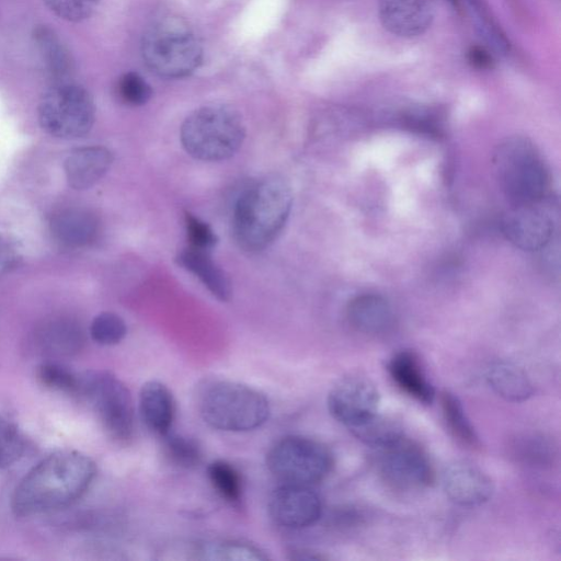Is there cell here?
<instances>
[{
    "label": "cell",
    "instance_id": "1",
    "mask_svg": "<svg viewBox=\"0 0 561 561\" xmlns=\"http://www.w3.org/2000/svg\"><path fill=\"white\" fill-rule=\"evenodd\" d=\"M96 473L94 461L77 450H58L34 466L16 485L11 507L26 517L65 508L90 488Z\"/></svg>",
    "mask_w": 561,
    "mask_h": 561
},
{
    "label": "cell",
    "instance_id": "2",
    "mask_svg": "<svg viewBox=\"0 0 561 561\" xmlns=\"http://www.w3.org/2000/svg\"><path fill=\"white\" fill-rule=\"evenodd\" d=\"M291 190L278 175H268L248 187L233 211V234L240 248L257 252L283 230L291 208Z\"/></svg>",
    "mask_w": 561,
    "mask_h": 561
},
{
    "label": "cell",
    "instance_id": "3",
    "mask_svg": "<svg viewBox=\"0 0 561 561\" xmlns=\"http://www.w3.org/2000/svg\"><path fill=\"white\" fill-rule=\"evenodd\" d=\"M198 411L204 422L225 432H249L261 427L270 417L268 399L247 385L210 381L198 396Z\"/></svg>",
    "mask_w": 561,
    "mask_h": 561
},
{
    "label": "cell",
    "instance_id": "4",
    "mask_svg": "<svg viewBox=\"0 0 561 561\" xmlns=\"http://www.w3.org/2000/svg\"><path fill=\"white\" fill-rule=\"evenodd\" d=\"M140 51L146 66L165 79H181L196 71L203 60V47L186 22L165 16L145 31Z\"/></svg>",
    "mask_w": 561,
    "mask_h": 561
},
{
    "label": "cell",
    "instance_id": "5",
    "mask_svg": "<svg viewBox=\"0 0 561 561\" xmlns=\"http://www.w3.org/2000/svg\"><path fill=\"white\" fill-rule=\"evenodd\" d=\"M186 152L202 161H220L233 156L245 137L240 113L225 104L205 105L193 111L181 126Z\"/></svg>",
    "mask_w": 561,
    "mask_h": 561
},
{
    "label": "cell",
    "instance_id": "6",
    "mask_svg": "<svg viewBox=\"0 0 561 561\" xmlns=\"http://www.w3.org/2000/svg\"><path fill=\"white\" fill-rule=\"evenodd\" d=\"M493 164L511 206L536 203L546 197L548 169L529 139L520 136L506 138L496 148Z\"/></svg>",
    "mask_w": 561,
    "mask_h": 561
},
{
    "label": "cell",
    "instance_id": "7",
    "mask_svg": "<svg viewBox=\"0 0 561 561\" xmlns=\"http://www.w3.org/2000/svg\"><path fill=\"white\" fill-rule=\"evenodd\" d=\"M77 396L90 403L110 437L125 442L133 436V398L126 385L115 375L105 370H91L79 375Z\"/></svg>",
    "mask_w": 561,
    "mask_h": 561
},
{
    "label": "cell",
    "instance_id": "8",
    "mask_svg": "<svg viewBox=\"0 0 561 561\" xmlns=\"http://www.w3.org/2000/svg\"><path fill=\"white\" fill-rule=\"evenodd\" d=\"M270 472L282 483L313 485L333 467V456L322 443L298 435L277 440L266 455Z\"/></svg>",
    "mask_w": 561,
    "mask_h": 561
},
{
    "label": "cell",
    "instance_id": "9",
    "mask_svg": "<svg viewBox=\"0 0 561 561\" xmlns=\"http://www.w3.org/2000/svg\"><path fill=\"white\" fill-rule=\"evenodd\" d=\"M95 118V107L89 92L69 82H57L42 96L38 121L49 135L75 139L90 131Z\"/></svg>",
    "mask_w": 561,
    "mask_h": 561
},
{
    "label": "cell",
    "instance_id": "10",
    "mask_svg": "<svg viewBox=\"0 0 561 561\" xmlns=\"http://www.w3.org/2000/svg\"><path fill=\"white\" fill-rule=\"evenodd\" d=\"M379 471L388 485L398 491H422L435 481V470L427 453L404 436L380 449Z\"/></svg>",
    "mask_w": 561,
    "mask_h": 561
},
{
    "label": "cell",
    "instance_id": "11",
    "mask_svg": "<svg viewBox=\"0 0 561 561\" xmlns=\"http://www.w3.org/2000/svg\"><path fill=\"white\" fill-rule=\"evenodd\" d=\"M380 396L367 377L350 375L341 378L328 394V409L333 419L348 430L378 412Z\"/></svg>",
    "mask_w": 561,
    "mask_h": 561
},
{
    "label": "cell",
    "instance_id": "12",
    "mask_svg": "<svg viewBox=\"0 0 561 561\" xmlns=\"http://www.w3.org/2000/svg\"><path fill=\"white\" fill-rule=\"evenodd\" d=\"M542 202L512 205L503 217V233L524 251H540L553 239L552 214Z\"/></svg>",
    "mask_w": 561,
    "mask_h": 561
},
{
    "label": "cell",
    "instance_id": "13",
    "mask_svg": "<svg viewBox=\"0 0 561 561\" xmlns=\"http://www.w3.org/2000/svg\"><path fill=\"white\" fill-rule=\"evenodd\" d=\"M273 520L287 529H302L318 522L322 501L311 485L280 483L268 500Z\"/></svg>",
    "mask_w": 561,
    "mask_h": 561
},
{
    "label": "cell",
    "instance_id": "14",
    "mask_svg": "<svg viewBox=\"0 0 561 561\" xmlns=\"http://www.w3.org/2000/svg\"><path fill=\"white\" fill-rule=\"evenodd\" d=\"M81 324L69 317H54L39 323L30 336L31 350L48 359L78 354L84 345Z\"/></svg>",
    "mask_w": 561,
    "mask_h": 561
},
{
    "label": "cell",
    "instance_id": "15",
    "mask_svg": "<svg viewBox=\"0 0 561 561\" xmlns=\"http://www.w3.org/2000/svg\"><path fill=\"white\" fill-rule=\"evenodd\" d=\"M442 485L446 496L457 505L472 507L488 502L494 491L491 478L477 466L456 461L445 468Z\"/></svg>",
    "mask_w": 561,
    "mask_h": 561
},
{
    "label": "cell",
    "instance_id": "16",
    "mask_svg": "<svg viewBox=\"0 0 561 561\" xmlns=\"http://www.w3.org/2000/svg\"><path fill=\"white\" fill-rule=\"evenodd\" d=\"M433 0H379L382 26L400 37H415L427 31L434 20Z\"/></svg>",
    "mask_w": 561,
    "mask_h": 561
},
{
    "label": "cell",
    "instance_id": "17",
    "mask_svg": "<svg viewBox=\"0 0 561 561\" xmlns=\"http://www.w3.org/2000/svg\"><path fill=\"white\" fill-rule=\"evenodd\" d=\"M346 318L357 332L369 336L389 333L394 324V316L388 301L375 294L354 297L347 305Z\"/></svg>",
    "mask_w": 561,
    "mask_h": 561
},
{
    "label": "cell",
    "instance_id": "18",
    "mask_svg": "<svg viewBox=\"0 0 561 561\" xmlns=\"http://www.w3.org/2000/svg\"><path fill=\"white\" fill-rule=\"evenodd\" d=\"M54 239L66 248H82L91 244L99 233V220L93 213L80 207L56 211L49 221Z\"/></svg>",
    "mask_w": 561,
    "mask_h": 561
},
{
    "label": "cell",
    "instance_id": "19",
    "mask_svg": "<svg viewBox=\"0 0 561 561\" xmlns=\"http://www.w3.org/2000/svg\"><path fill=\"white\" fill-rule=\"evenodd\" d=\"M112 152L102 146L77 148L65 160V173L70 186L85 190L93 186L108 171Z\"/></svg>",
    "mask_w": 561,
    "mask_h": 561
},
{
    "label": "cell",
    "instance_id": "20",
    "mask_svg": "<svg viewBox=\"0 0 561 561\" xmlns=\"http://www.w3.org/2000/svg\"><path fill=\"white\" fill-rule=\"evenodd\" d=\"M387 370L393 382L409 397L423 404L434 401L435 389L414 352L404 350L396 353L389 359Z\"/></svg>",
    "mask_w": 561,
    "mask_h": 561
},
{
    "label": "cell",
    "instance_id": "21",
    "mask_svg": "<svg viewBox=\"0 0 561 561\" xmlns=\"http://www.w3.org/2000/svg\"><path fill=\"white\" fill-rule=\"evenodd\" d=\"M139 414L146 426L159 436L171 431L175 402L170 389L158 380L145 382L139 392Z\"/></svg>",
    "mask_w": 561,
    "mask_h": 561
},
{
    "label": "cell",
    "instance_id": "22",
    "mask_svg": "<svg viewBox=\"0 0 561 561\" xmlns=\"http://www.w3.org/2000/svg\"><path fill=\"white\" fill-rule=\"evenodd\" d=\"M175 260L180 266L194 274L218 300H230L231 283L209 251L188 247Z\"/></svg>",
    "mask_w": 561,
    "mask_h": 561
},
{
    "label": "cell",
    "instance_id": "23",
    "mask_svg": "<svg viewBox=\"0 0 561 561\" xmlns=\"http://www.w3.org/2000/svg\"><path fill=\"white\" fill-rule=\"evenodd\" d=\"M492 390L506 401L523 402L534 394V387L526 373L510 362H495L485 371Z\"/></svg>",
    "mask_w": 561,
    "mask_h": 561
},
{
    "label": "cell",
    "instance_id": "24",
    "mask_svg": "<svg viewBox=\"0 0 561 561\" xmlns=\"http://www.w3.org/2000/svg\"><path fill=\"white\" fill-rule=\"evenodd\" d=\"M190 558L210 561H265L268 557L260 548L231 539L203 540L190 549Z\"/></svg>",
    "mask_w": 561,
    "mask_h": 561
},
{
    "label": "cell",
    "instance_id": "25",
    "mask_svg": "<svg viewBox=\"0 0 561 561\" xmlns=\"http://www.w3.org/2000/svg\"><path fill=\"white\" fill-rule=\"evenodd\" d=\"M348 431L365 445L378 449L389 447L404 436L399 421L378 412Z\"/></svg>",
    "mask_w": 561,
    "mask_h": 561
},
{
    "label": "cell",
    "instance_id": "26",
    "mask_svg": "<svg viewBox=\"0 0 561 561\" xmlns=\"http://www.w3.org/2000/svg\"><path fill=\"white\" fill-rule=\"evenodd\" d=\"M440 404L444 420L451 435L468 447L479 448V436L459 398L449 391H445L440 397Z\"/></svg>",
    "mask_w": 561,
    "mask_h": 561
},
{
    "label": "cell",
    "instance_id": "27",
    "mask_svg": "<svg viewBox=\"0 0 561 561\" xmlns=\"http://www.w3.org/2000/svg\"><path fill=\"white\" fill-rule=\"evenodd\" d=\"M463 1L474 20L480 36L499 54L505 55L511 49V42L506 34L493 18L485 0H459Z\"/></svg>",
    "mask_w": 561,
    "mask_h": 561
},
{
    "label": "cell",
    "instance_id": "28",
    "mask_svg": "<svg viewBox=\"0 0 561 561\" xmlns=\"http://www.w3.org/2000/svg\"><path fill=\"white\" fill-rule=\"evenodd\" d=\"M35 41L46 64L49 75L57 82L62 79L70 69V60L65 47L58 37L47 27H39L35 32ZM56 82V83H57Z\"/></svg>",
    "mask_w": 561,
    "mask_h": 561
},
{
    "label": "cell",
    "instance_id": "29",
    "mask_svg": "<svg viewBox=\"0 0 561 561\" xmlns=\"http://www.w3.org/2000/svg\"><path fill=\"white\" fill-rule=\"evenodd\" d=\"M208 479L216 492L231 505L242 500V481L237 469L225 460H215L207 468Z\"/></svg>",
    "mask_w": 561,
    "mask_h": 561
},
{
    "label": "cell",
    "instance_id": "30",
    "mask_svg": "<svg viewBox=\"0 0 561 561\" xmlns=\"http://www.w3.org/2000/svg\"><path fill=\"white\" fill-rule=\"evenodd\" d=\"M161 437L165 454L173 463L185 469H192L199 465L202 449L195 439L171 431Z\"/></svg>",
    "mask_w": 561,
    "mask_h": 561
},
{
    "label": "cell",
    "instance_id": "31",
    "mask_svg": "<svg viewBox=\"0 0 561 561\" xmlns=\"http://www.w3.org/2000/svg\"><path fill=\"white\" fill-rule=\"evenodd\" d=\"M36 375L41 383L49 389L71 394L78 393L79 375L54 359L41 363Z\"/></svg>",
    "mask_w": 561,
    "mask_h": 561
},
{
    "label": "cell",
    "instance_id": "32",
    "mask_svg": "<svg viewBox=\"0 0 561 561\" xmlns=\"http://www.w3.org/2000/svg\"><path fill=\"white\" fill-rule=\"evenodd\" d=\"M26 449L22 432L10 420L0 416V469L19 461Z\"/></svg>",
    "mask_w": 561,
    "mask_h": 561
},
{
    "label": "cell",
    "instance_id": "33",
    "mask_svg": "<svg viewBox=\"0 0 561 561\" xmlns=\"http://www.w3.org/2000/svg\"><path fill=\"white\" fill-rule=\"evenodd\" d=\"M125 321L116 313L102 312L91 322L90 335L94 342L101 345L118 344L126 335Z\"/></svg>",
    "mask_w": 561,
    "mask_h": 561
},
{
    "label": "cell",
    "instance_id": "34",
    "mask_svg": "<svg viewBox=\"0 0 561 561\" xmlns=\"http://www.w3.org/2000/svg\"><path fill=\"white\" fill-rule=\"evenodd\" d=\"M116 90L119 99L133 106L146 104L152 95L149 83L139 73L133 71L119 77Z\"/></svg>",
    "mask_w": 561,
    "mask_h": 561
},
{
    "label": "cell",
    "instance_id": "35",
    "mask_svg": "<svg viewBox=\"0 0 561 561\" xmlns=\"http://www.w3.org/2000/svg\"><path fill=\"white\" fill-rule=\"evenodd\" d=\"M47 8L60 19L79 22L89 18L100 0H43Z\"/></svg>",
    "mask_w": 561,
    "mask_h": 561
},
{
    "label": "cell",
    "instance_id": "36",
    "mask_svg": "<svg viewBox=\"0 0 561 561\" xmlns=\"http://www.w3.org/2000/svg\"><path fill=\"white\" fill-rule=\"evenodd\" d=\"M185 227L190 247L210 251L216 245L218 238L210 226L187 211L185 213Z\"/></svg>",
    "mask_w": 561,
    "mask_h": 561
},
{
    "label": "cell",
    "instance_id": "37",
    "mask_svg": "<svg viewBox=\"0 0 561 561\" xmlns=\"http://www.w3.org/2000/svg\"><path fill=\"white\" fill-rule=\"evenodd\" d=\"M551 444L543 439V437H524L520 444L516 447L519 449L518 455L523 459L531 462L545 463L551 458Z\"/></svg>",
    "mask_w": 561,
    "mask_h": 561
},
{
    "label": "cell",
    "instance_id": "38",
    "mask_svg": "<svg viewBox=\"0 0 561 561\" xmlns=\"http://www.w3.org/2000/svg\"><path fill=\"white\" fill-rule=\"evenodd\" d=\"M21 260L18 242L5 234H0V276L11 271Z\"/></svg>",
    "mask_w": 561,
    "mask_h": 561
},
{
    "label": "cell",
    "instance_id": "39",
    "mask_svg": "<svg viewBox=\"0 0 561 561\" xmlns=\"http://www.w3.org/2000/svg\"><path fill=\"white\" fill-rule=\"evenodd\" d=\"M466 58L468 64L478 70H489L494 66L493 56L483 46L473 45L469 47Z\"/></svg>",
    "mask_w": 561,
    "mask_h": 561
},
{
    "label": "cell",
    "instance_id": "40",
    "mask_svg": "<svg viewBox=\"0 0 561 561\" xmlns=\"http://www.w3.org/2000/svg\"><path fill=\"white\" fill-rule=\"evenodd\" d=\"M455 8H460V1L459 0H448Z\"/></svg>",
    "mask_w": 561,
    "mask_h": 561
}]
</instances>
